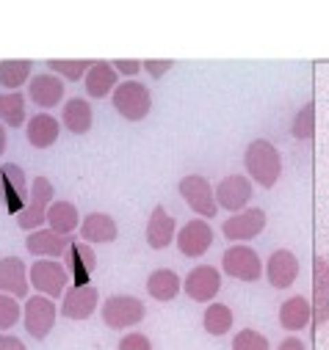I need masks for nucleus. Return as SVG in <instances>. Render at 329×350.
<instances>
[{
	"mask_svg": "<svg viewBox=\"0 0 329 350\" xmlns=\"http://www.w3.org/2000/svg\"><path fill=\"white\" fill-rule=\"evenodd\" d=\"M243 165H246V171H249V177L263 188H274L277 180H280V171H282L280 152L266 138H258V141H252L249 146H246Z\"/></svg>",
	"mask_w": 329,
	"mask_h": 350,
	"instance_id": "nucleus-1",
	"label": "nucleus"
},
{
	"mask_svg": "<svg viewBox=\"0 0 329 350\" xmlns=\"http://www.w3.org/2000/svg\"><path fill=\"white\" fill-rule=\"evenodd\" d=\"M114 108L122 119L127 122H141L149 108H152V94L144 83L138 80H127V83H119L114 89Z\"/></svg>",
	"mask_w": 329,
	"mask_h": 350,
	"instance_id": "nucleus-2",
	"label": "nucleus"
},
{
	"mask_svg": "<svg viewBox=\"0 0 329 350\" xmlns=\"http://www.w3.org/2000/svg\"><path fill=\"white\" fill-rule=\"evenodd\" d=\"M95 268H97L95 248L84 240H72L69 248L64 251V271H66V279L72 282V287H89Z\"/></svg>",
	"mask_w": 329,
	"mask_h": 350,
	"instance_id": "nucleus-3",
	"label": "nucleus"
},
{
	"mask_svg": "<svg viewBox=\"0 0 329 350\" xmlns=\"http://www.w3.org/2000/svg\"><path fill=\"white\" fill-rule=\"evenodd\" d=\"M0 199H3L9 213H23L28 199H31V185L25 171L17 163H3L0 165Z\"/></svg>",
	"mask_w": 329,
	"mask_h": 350,
	"instance_id": "nucleus-4",
	"label": "nucleus"
},
{
	"mask_svg": "<svg viewBox=\"0 0 329 350\" xmlns=\"http://www.w3.org/2000/svg\"><path fill=\"white\" fill-rule=\"evenodd\" d=\"M221 268L227 276L238 279V282H258L263 276V262L258 256L255 248L249 245H232L224 251L221 256Z\"/></svg>",
	"mask_w": 329,
	"mask_h": 350,
	"instance_id": "nucleus-5",
	"label": "nucleus"
},
{
	"mask_svg": "<svg viewBox=\"0 0 329 350\" xmlns=\"http://www.w3.org/2000/svg\"><path fill=\"white\" fill-rule=\"evenodd\" d=\"M178 191H180V196L186 199V204L197 215H202V218L219 215V204H216L213 188H210V183L205 177H199V174H188V177H183L180 185H178Z\"/></svg>",
	"mask_w": 329,
	"mask_h": 350,
	"instance_id": "nucleus-6",
	"label": "nucleus"
},
{
	"mask_svg": "<svg viewBox=\"0 0 329 350\" xmlns=\"http://www.w3.org/2000/svg\"><path fill=\"white\" fill-rule=\"evenodd\" d=\"M66 271L61 262H53V259H39L31 265L28 271V284L39 290V295L45 298H58L64 295V287H66Z\"/></svg>",
	"mask_w": 329,
	"mask_h": 350,
	"instance_id": "nucleus-7",
	"label": "nucleus"
},
{
	"mask_svg": "<svg viewBox=\"0 0 329 350\" xmlns=\"http://www.w3.org/2000/svg\"><path fill=\"white\" fill-rule=\"evenodd\" d=\"M100 312H103V323L108 328H130V325L141 323L147 314L144 304L133 295H111Z\"/></svg>",
	"mask_w": 329,
	"mask_h": 350,
	"instance_id": "nucleus-8",
	"label": "nucleus"
},
{
	"mask_svg": "<svg viewBox=\"0 0 329 350\" xmlns=\"http://www.w3.org/2000/svg\"><path fill=\"white\" fill-rule=\"evenodd\" d=\"M53 183L47 180V177H36L34 183H31V199H28V204H25V210L17 215V224H20V229H31V232H36L39 226H42V221H45V215H47V204L53 202Z\"/></svg>",
	"mask_w": 329,
	"mask_h": 350,
	"instance_id": "nucleus-9",
	"label": "nucleus"
},
{
	"mask_svg": "<svg viewBox=\"0 0 329 350\" xmlns=\"http://www.w3.org/2000/svg\"><path fill=\"white\" fill-rule=\"evenodd\" d=\"M216 204L230 210V213H241L252 199V183L243 177V174H230L219 183V188L213 191Z\"/></svg>",
	"mask_w": 329,
	"mask_h": 350,
	"instance_id": "nucleus-10",
	"label": "nucleus"
},
{
	"mask_svg": "<svg viewBox=\"0 0 329 350\" xmlns=\"http://www.w3.org/2000/svg\"><path fill=\"white\" fill-rule=\"evenodd\" d=\"M100 306V290L95 284L89 287H69L61 301V314L66 320H89Z\"/></svg>",
	"mask_w": 329,
	"mask_h": 350,
	"instance_id": "nucleus-11",
	"label": "nucleus"
},
{
	"mask_svg": "<svg viewBox=\"0 0 329 350\" xmlns=\"http://www.w3.org/2000/svg\"><path fill=\"white\" fill-rule=\"evenodd\" d=\"M56 325V304L45 295L25 298V331L34 339H45Z\"/></svg>",
	"mask_w": 329,
	"mask_h": 350,
	"instance_id": "nucleus-12",
	"label": "nucleus"
},
{
	"mask_svg": "<svg viewBox=\"0 0 329 350\" xmlns=\"http://www.w3.org/2000/svg\"><path fill=\"white\" fill-rule=\"evenodd\" d=\"M183 290H186V295H188L191 301H199V304L213 301L216 293L221 290V273H219V268H213V265H199V268H194V271L186 276Z\"/></svg>",
	"mask_w": 329,
	"mask_h": 350,
	"instance_id": "nucleus-13",
	"label": "nucleus"
},
{
	"mask_svg": "<svg viewBox=\"0 0 329 350\" xmlns=\"http://www.w3.org/2000/svg\"><path fill=\"white\" fill-rule=\"evenodd\" d=\"M266 229V213L258 210V207H249V210H241L238 215H230L221 226L224 237L227 240H252L258 237L260 232Z\"/></svg>",
	"mask_w": 329,
	"mask_h": 350,
	"instance_id": "nucleus-14",
	"label": "nucleus"
},
{
	"mask_svg": "<svg viewBox=\"0 0 329 350\" xmlns=\"http://www.w3.org/2000/svg\"><path fill=\"white\" fill-rule=\"evenodd\" d=\"M175 240H178L180 254L197 259V256H202V254L213 245V229H210L208 221L194 218V221H188V224L180 229V234H175Z\"/></svg>",
	"mask_w": 329,
	"mask_h": 350,
	"instance_id": "nucleus-15",
	"label": "nucleus"
},
{
	"mask_svg": "<svg viewBox=\"0 0 329 350\" xmlns=\"http://www.w3.org/2000/svg\"><path fill=\"white\" fill-rule=\"evenodd\" d=\"M28 271L20 256L0 259V293L12 298H28Z\"/></svg>",
	"mask_w": 329,
	"mask_h": 350,
	"instance_id": "nucleus-16",
	"label": "nucleus"
},
{
	"mask_svg": "<svg viewBox=\"0 0 329 350\" xmlns=\"http://www.w3.org/2000/svg\"><path fill=\"white\" fill-rule=\"evenodd\" d=\"M266 276H269L271 287H277V290L291 287V284L296 282V276H299V259H296V254H293V251H288V248L274 251V254L269 256Z\"/></svg>",
	"mask_w": 329,
	"mask_h": 350,
	"instance_id": "nucleus-17",
	"label": "nucleus"
},
{
	"mask_svg": "<svg viewBox=\"0 0 329 350\" xmlns=\"http://www.w3.org/2000/svg\"><path fill=\"white\" fill-rule=\"evenodd\" d=\"M28 97L34 100V105L39 108H56L64 100V80L58 75H36L28 83Z\"/></svg>",
	"mask_w": 329,
	"mask_h": 350,
	"instance_id": "nucleus-18",
	"label": "nucleus"
},
{
	"mask_svg": "<svg viewBox=\"0 0 329 350\" xmlns=\"http://www.w3.org/2000/svg\"><path fill=\"white\" fill-rule=\"evenodd\" d=\"M175 218L163 210V207H155L149 221H147V243L155 248V251H163V248H169L175 243Z\"/></svg>",
	"mask_w": 329,
	"mask_h": 350,
	"instance_id": "nucleus-19",
	"label": "nucleus"
},
{
	"mask_svg": "<svg viewBox=\"0 0 329 350\" xmlns=\"http://www.w3.org/2000/svg\"><path fill=\"white\" fill-rule=\"evenodd\" d=\"M58 133H61V124L56 116L50 113H36L28 119V127H25V135H28V144L36 146V149H47L58 141Z\"/></svg>",
	"mask_w": 329,
	"mask_h": 350,
	"instance_id": "nucleus-20",
	"label": "nucleus"
},
{
	"mask_svg": "<svg viewBox=\"0 0 329 350\" xmlns=\"http://www.w3.org/2000/svg\"><path fill=\"white\" fill-rule=\"evenodd\" d=\"M84 85H86L89 97H95V100L108 97L117 89V72H114V66L108 61H95L92 69L84 75Z\"/></svg>",
	"mask_w": 329,
	"mask_h": 350,
	"instance_id": "nucleus-21",
	"label": "nucleus"
},
{
	"mask_svg": "<svg viewBox=\"0 0 329 350\" xmlns=\"http://www.w3.org/2000/svg\"><path fill=\"white\" fill-rule=\"evenodd\" d=\"M119 229H117V221L106 213H89L84 218V224H80V237H84V243H111L117 240Z\"/></svg>",
	"mask_w": 329,
	"mask_h": 350,
	"instance_id": "nucleus-22",
	"label": "nucleus"
},
{
	"mask_svg": "<svg viewBox=\"0 0 329 350\" xmlns=\"http://www.w3.org/2000/svg\"><path fill=\"white\" fill-rule=\"evenodd\" d=\"M69 237L66 234H56L50 229H36L28 234L25 245L34 256H64V251L69 248Z\"/></svg>",
	"mask_w": 329,
	"mask_h": 350,
	"instance_id": "nucleus-23",
	"label": "nucleus"
},
{
	"mask_svg": "<svg viewBox=\"0 0 329 350\" xmlns=\"http://www.w3.org/2000/svg\"><path fill=\"white\" fill-rule=\"evenodd\" d=\"M315 306H313V320L315 325H324L329 320V259L318 256L315 259Z\"/></svg>",
	"mask_w": 329,
	"mask_h": 350,
	"instance_id": "nucleus-24",
	"label": "nucleus"
},
{
	"mask_svg": "<svg viewBox=\"0 0 329 350\" xmlns=\"http://www.w3.org/2000/svg\"><path fill=\"white\" fill-rule=\"evenodd\" d=\"M66 130L72 135H84L92 130V105L80 97H72L69 103H64V113H61Z\"/></svg>",
	"mask_w": 329,
	"mask_h": 350,
	"instance_id": "nucleus-25",
	"label": "nucleus"
},
{
	"mask_svg": "<svg viewBox=\"0 0 329 350\" xmlns=\"http://www.w3.org/2000/svg\"><path fill=\"white\" fill-rule=\"evenodd\" d=\"M47 224H50V232L56 234H72L77 226H80V218H77V207L72 202H53L47 207Z\"/></svg>",
	"mask_w": 329,
	"mask_h": 350,
	"instance_id": "nucleus-26",
	"label": "nucleus"
},
{
	"mask_svg": "<svg viewBox=\"0 0 329 350\" xmlns=\"http://www.w3.org/2000/svg\"><path fill=\"white\" fill-rule=\"evenodd\" d=\"M147 293L155 298V301H172L178 298L180 293V276L169 268H160V271H152L149 279H147Z\"/></svg>",
	"mask_w": 329,
	"mask_h": 350,
	"instance_id": "nucleus-27",
	"label": "nucleus"
},
{
	"mask_svg": "<svg viewBox=\"0 0 329 350\" xmlns=\"http://www.w3.org/2000/svg\"><path fill=\"white\" fill-rule=\"evenodd\" d=\"M310 314H313V309H310L307 298L304 295H293L280 306V325L285 331H299V328H304L310 323Z\"/></svg>",
	"mask_w": 329,
	"mask_h": 350,
	"instance_id": "nucleus-28",
	"label": "nucleus"
},
{
	"mask_svg": "<svg viewBox=\"0 0 329 350\" xmlns=\"http://www.w3.org/2000/svg\"><path fill=\"white\" fill-rule=\"evenodd\" d=\"M34 69V61L28 58H12V61H0V85L9 92H17L20 85L28 83Z\"/></svg>",
	"mask_w": 329,
	"mask_h": 350,
	"instance_id": "nucleus-29",
	"label": "nucleus"
},
{
	"mask_svg": "<svg viewBox=\"0 0 329 350\" xmlns=\"http://www.w3.org/2000/svg\"><path fill=\"white\" fill-rule=\"evenodd\" d=\"M0 124H6V127L25 124V97L20 92L0 94Z\"/></svg>",
	"mask_w": 329,
	"mask_h": 350,
	"instance_id": "nucleus-30",
	"label": "nucleus"
},
{
	"mask_svg": "<svg viewBox=\"0 0 329 350\" xmlns=\"http://www.w3.org/2000/svg\"><path fill=\"white\" fill-rule=\"evenodd\" d=\"M205 331L210 336H224L232 328V309L227 304H210L205 309V320H202Z\"/></svg>",
	"mask_w": 329,
	"mask_h": 350,
	"instance_id": "nucleus-31",
	"label": "nucleus"
},
{
	"mask_svg": "<svg viewBox=\"0 0 329 350\" xmlns=\"http://www.w3.org/2000/svg\"><path fill=\"white\" fill-rule=\"evenodd\" d=\"M47 66H50L56 75L66 77V80H80V77H84V75L92 69V61H86V58H75V61L53 58V61H47Z\"/></svg>",
	"mask_w": 329,
	"mask_h": 350,
	"instance_id": "nucleus-32",
	"label": "nucleus"
},
{
	"mask_svg": "<svg viewBox=\"0 0 329 350\" xmlns=\"http://www.w3.org/2000/svg\"><path fill=\"white\" fill-rule=\"evenodd\" d=\"M232 350H269V339L255 328H243L232 336Z\"/></svg>",
	"mask_w": 329,
	"mask_h": 350,
	"instance_id": "nucleus-33",
	"label": "nucleus"
},
{
	"mask_svg": "<svg viewBox=\"0 0 329 350\" xmlns=\"http://www.w3.org/2000/svg\"><path fill=\"white\" fill-rule=\"evenodd\" d=\"M20 314H23V312H20L17 298L0 293V334L9 331V328H14V325L20 323Z\"/></svg>",
	"mask_w": 329,
	"mask_h": 350,
	"instance_id": "nucleus-34",
	"label": "nucleus"
},
{
	"mask_svg": "<svg viewBox=\"0 0 329 350\" xmlns=\"http://www.w3.org/2000/svg\"><path fill=\"white\" fill-rule=\"evenodd\" d=\"M313 124H315V105H313V103H307V105H304V108L296 113L291 133H293L296 138L307 141V138H313Z\"/></svg>",
	"mask_w": 329,
	"mask_h": 350,
	"instance_id": "nucleus-35",
	"label": "nucleus"
},
{
	"mask_svg": "<svg viewBox=\"0 0 329 350\" xmlns=\"http://www.w3.org/2000/svg\"><path fill=\"white\" fill-rule=\"evenodd\" d=\"M119 350H152V342H149V336L136 331V334H127L119 339Z\"/></svg>",
	"mask_w": 329,
	"mask_h": 350,
	"instance_id": "nucleus-36",
	"label": "nucleus"
},
{
	"mask_svg": "<svg viewBox=\"0 0 329 350\" xmlns=\"http://www.w3.org/2000/svg\"><path fill=\"white\" fill-rule=\"evenodd\" d=\"M175 66V61H169V58H149V61H144V69L152 75V77H163V75H167L169 69Z\"/></svg>",
	"mask_w": 329,
	"mask_h": 350,
	"instance_id": "nucleus-37",
	"label": "nucleus"
},
{
	"mask_svg": "<svg viewBox=\"0 0 329 350\" xmlns=\"http://www.w3.org/2000/svg\"><path fill=\"white\" fill-rule=\"evenodd\" d=\"M111 66H114V72H122V75H138V69H141V64L138 61H130V58H119Z\"/></svg>",
	"mask_w": 329,
	"mask_h": 350,
	"instance_id": "nucleus-38",
	"label": "nucleus"
},
{
	"mask_svg": "<svg viewBox=\"0 0 329 350\" xmlns=\"http://www.w3.org/2000/svg\"><path fill=\"white\" fill-rule=\"evenodd\" d=\"M0 350H28L23 345L20 336H12V334H0Z\"/></svg>",
	"mask_w": 329,
	"mask_h": 350,
	"instance_id": "nucleus-39",
	"label": "nucleus"
},
{
	"mask_svg": "<svg viewBox=\"0 0 329 350\" xmlns=\"http://www.w3.org/2000/svg\"><path fill=\"white\" fill-rule=\"evenodd\" d=\"M277 350H304V342H302V339H296V336H288Z\"/></svg>",
	"mask_w": 329,
	"mask_h": 350,
	"instance_id": "nucleus-40",
	"label": "nucleus"
},
{
	"mask_svg": "<svg viewBox=\"0 0 329 350\" xmlns=\"http://www.w3.org/2000/svg\"><path fill=\"white\" fill-rule=\"evenodd\" d=\"M6 144H9V138H6V127L0 124V154L6 152Z\"/></svg>",
	"mask_w": 329,
	"mask_h": 350,
	"instance_id": "nucleus-41",
	"label": "nucleus"
}]
</instances>
